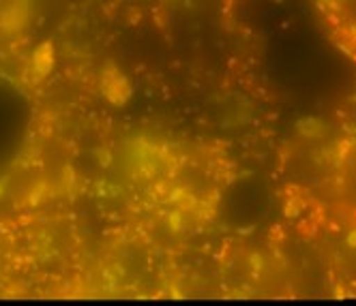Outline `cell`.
Returning <instances> with one entry per match:
<instances>
[{
  "mask_svg": "<svg viewBox=\"0 0 356 306\" xmlns=\"http://www.w3.org/2000/svg\"><path fill=\"white\" fill-rule=\"evenodd\" d=\"M26 101L9 84L0 82V173H5L9 163L22 150V142L26 139Z\"/></svg>",
  "mask_w": 356,
  "mask_h": 306,
  "instance_id": "cell-1",
  "label": "cell"
}]
</instances>
